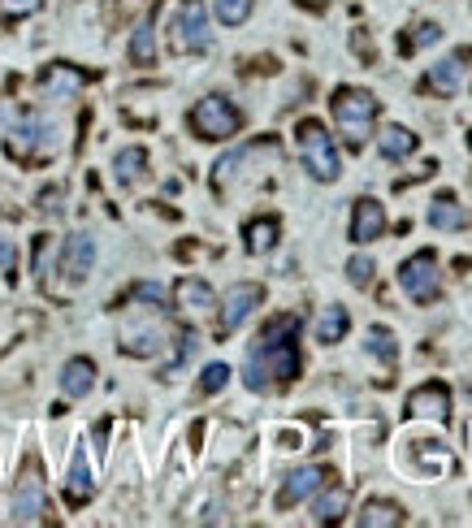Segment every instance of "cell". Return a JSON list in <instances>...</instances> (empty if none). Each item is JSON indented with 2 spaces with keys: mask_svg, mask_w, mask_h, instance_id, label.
Instances as JSON below:
<instances>
[{
  "mask_svg": "<svg viewBox=\"0 0 472 528\" xmlns=\"http://www.w3.org/2000/svg\"><path fill=\"white\" fill-rule=\"evenodd\" d=\"M299 316H273L247 351V390L273 394L299 377Z\"/></svg>",
  "mask_w": 472,
  "mask_h": 528,
  "instance_id": "cell-1",
  "label": "cell"
},
{
  "mask_svg": "<svg viewBox=\"0 0 472 528\" xmlns=\"http://www.w3.org/2000/svg\"><path fill=\"white\" fill-rule=\"evenodd\" d=\"M330 113H334L338 135H343L351 148H364V139H369L373 126H377L382 104H377V96L373 91H364V87H338L334 100H330Z\"/></svg>",
  "mask_w": 472,
  "mask_h": 528,
  "instance_id": "cell-2",
  "label": "cell"
},
{
  "mask_svg": "<svg viewBox=\"0 0 472 528\" xmlns=\"http://www.w3.org/2000/svg\"><path fill=\"white\" fill-rule=\"evenodd\" d=\"M295 143H299V156H304V169L317 182H334L338 174H343V165H338V148L330 139V130H325L321 122H299L295 126Z\"/></svg>",
  "mask_w": 472,
  "mask_h": 528,
  "instance_id": "cell-3",
  "label": "cell"
},
{
  "mask_svg": "<svg viewBox=\"0 0 472 528\" xmlns=\"http://www.w3.org/2000/svg\"><path fill=\"white\" fill-rule=\"evenodd\" d=\"M187 126L195 130V139L217 143V139H234V135H239V130H243V113L234 109L226 96H204L187 113Z\"/></svg>",
  "mask_w": 472,
  "mask_h": 528,
  "instance_id": "cell-4",
  "label": "cell"
},
{
  "mask_svg": "<svg viewBox=\"0 0 472 528\" xmlns=\"http://www.w3.org/2000/svg\"><path fill=\"white\" fill-rule=\"evenodd\" d=\"M57 126L44 122V117L26 113L18 126L5 135V152L13 156V161H44V156L57 152Z\"/></svg>",
  "mask_w": 472,
  "mask_h": 528,
  "instance_id": "cell-5",
  "label": "cell"
},
{
  "mask_svg": "<svg viewBox=\"0 0 472 528\" xmlns=\"http://www.w3.org/2000/svg\"><path fill=\"white\" fill-rule=\"evenodd\" d=\"M208 44H213V31H208L204 0H182L174 22H169V48L187 57V52H208Z\"/></svg>",
  "mask_w": 472,
  "mask_h": 528,
  "instance_id": "cell-6",
  "label": "cell"
},
{
  "mask_svg": "<svg viewBox=\"0 0 472 528\" xmlns=\"http://www.w3.org/2000/svg\"><path fill=\"white\" fill-rule=\"evenodd\" d=\"M399 286L412 303H434L442 295V277H438V256L434 252H416L399 264Z\"/></svg>",
  "mask_w": 472,
  "mask_h": 528,
  "instance_id": "cell-7",
  "label": "cell"
},
{
  "mask_svg": "<svg viewBox=\"0 0 472 528\" xmlns=\"http://www.w3.org/2000/svg\"><path fill=\"white\" fill-rule=\"evenodd\" d=\"M260 303H265V290H260L256 282H239V286H230L226 290V299H221V316H217V334L226 338V334H234L247 316H252Z\"/></svg>",
  "mask_w": 472,
  "mask_h": 528,
  "instance_id": "cell-8",
  "label": "cell"
},
{
  "mask_svg": "<svg viewBox=\"0 0 472 528\" xmlns=\"http://www.w3.org/2000/svg\"><path fill=\"white\" fill-rule=\"evenodd\" d=\"M48 516V494H44V477L35 472V464L22 472L18 490H13V520L18 524H39Z\"/></svg>",
  "mask_w": 472,
  "mask_h": 528,
  "instance_id": "cell-9",
  "label": "cell"
},
{
  "mask_svg": "<svg viewBox=\"0 0 472 528\" xmlns=\"http://www.w3.org/2000/svg\"><path fill=\"white\" fill-rule=\"evenodd\" d=\"M91 264H96V239L91 234H70L61 247V277L70 286H83L87 282V273H91Z\"/></svg>",
  "mask_w": 472,
  "mask_h": 528,
  "instance_id": "cell-10",
  "label": "cell"
},
{
  "mask_svg": "<svg viewBox=\"0 0 472 528\" xmlns=\"http://www.w3.org/2000/svg\"><path fill=\"white\" fill-rule=\"evenodd\" d=\"M468 61H472V48H455L451 57H442L434 70L425 74V91H434V96H455V91H460V78L468 70Z\"/></svg>",
  "mask_w": 472,
  "mask_h": 528,
  "instance_id": "cell-11",
  "label": "cell"
},
{
  "mask_svg": "<svg viewBox=\"0 0 472 528\" xmlns=\"http://www.w3.org/2000/svg\"><path fill=\"white\" fill-rule=\"evenodd\" d=\"M325 481H330V472H325V468H295L291 477L282 481V490H278V511H291L295 503H304V498H312Z\"/></svg>",
  "mask_w": 472,
  "mask_h": 528,
  "instance_id": "cell-12",
  "label": "cell"
},
{
  "mask_svg": "<svg viewBox=\"0 0 472 528\" xmlns=\"http://www.w3.org/2000/svg\"><path fill=\"white\" fill-rule=\"evenodd\" d=\"M408 416H425V420H447L451 416V390L442 381H425L408 394Z\"/></svg>",
  "mask_w": 472,
  "mask_h": 528,
  "instance_id": "cell-13",
  "label": "cell"
},
{
  "mask_svg": "<svg viewBox=\"0 0 472 528\" xmlns=\"http://www.w3.org/2000/svg\"><path fill=\"white\" fill-rule=\"evenodd\" d=\"M83 87H87V74L74 70V65H65V61L48 65V70L39 74V96L44 100H70L74 91H83Z\"/></svg>",
  "mask_w": 472,
  "mask_h": 528,
  "instance_id": "cell-14",
  "label": "cell"
},
{
  "mask_svg": "<svg viewBox=\"0 0 472 528\" xmlns=\"http://www.w3.org/2000/svg\"><path fill=\"white\" fill-rule=\"evenodd\" d=\"M386 234V208L377 200H356V208H351V243H373Z\"/></svg>",
  "mask_w": 472,
  "mask_h": 528,
  "instance_id": "cell-15",
  "label": "cell"
},
{
  "mask_svg": "<svg viewBox=\"0 0 472 528\" xmlns=\"http://www.w3.org/2000/svg\"><path fill=\"white\" fill-rule=\"evenodd\" d=\"M91 494H96V481H91L87 451H74L70 472H65V503H70V507H83Z\"/></svg>",
  "mask_w": 472,
  "mask_h": 528,
  "instance_id": "cell-16",
  "label": "cell"
},
{
  "mask_svg": "<svg viewBox=\"0 0 472 528\" xmlns=\"http://www.w3.org/2000/svg\"><path fill=\"white\" fill-rule=\"evenodd\" d=\"M174 299H178V308H182V312H191V316H204V312H213V308H217L213 286L200 282V277H182L178 290H174Z\"/></svg>",
  "mask_w": 472,
  "mask_h": 528,
  "instance_id": "cell-17",
  "label": "cell"
},
{
  "mask_svg": "<svg viewBox=\"0 0 472 528\" xmlns=\"http://www.w3.org/2000/svg\"><path fill=\"white\" fill-rule=\"evenodd\" d=\"M156 9H161V0L143 13V22L135 26V35H130V61H135V65H152L156 61Z\"/></svg>",
  "mask_w": 472,
  "mask_h": 528,
  "instance_id": "cell-18",
  "label": "cell"
},
{
  "mask_svg": "<svg viewBox=\"0 0 472 528\" xmlns=\"http://www.w3.org/2000/svg\"><path fill=\"white\" fill-rule=\"evenodd\" d=\"M429 226L434 230H464L468 226V208L455 200L451 191L434 195V204H429Z\"/></svg>",
  "mask_w": 472,
  "mask_h": 528,
  "instance_id": "cell-19",
  "label": "cell"
},
{
  "mask_svg": "<svg viewBox=\"0 0 472 528\" xmlns=\"http://www.w3.org/2000/svg\"><path fill=\"white\" fill-rule=\"evenodd\" d=\"M91 386H96V364L83 360V355L61 368V394H65V399H83Z\"/></svg>",
  "mask_w": 472,
  "mask_h": 528,
  "instance_id": "cell-20",
  "label": "cell"
},
{
  "mask_svg": "<svg viewBox=\"0 0 472 528\" xmlns=\"http://www.w3.org/2000/svg\"><path fill=\"white\" fill-rule=\"evenodd\" d=\"M278 234H282L278 217H256V221H247V226H243V243H247V252H252V256H265V252H273Z\"/></svg>",
  "mask_w": 472,
  "mask_h": 528,
  "instance_id": "cell-21",
  "label": "cell"
},
{
  "mask_svg": "<svg viewBox=\"0 0 472 528\" xmlns=\"http://www.w3.org/2000/svg\"><path fill=\"white\" fill-rule=\"evenodd\" d=\"M408 520V511L399 503H390V498H369V503L360 507V524L364 528H399Z\"/></svg>",
  "mask_w": 472,
  "mask_h": 528,
  "instance_id": "cell-22",
  "label": "cell"
},
{
  "mask_svg": "<svg viewBox=\"0 0 472 528\" xmlns=\"http://www.w3.org/2000/svg\"><path fill=\"white\" fill-rule=\"evenodd\" d=\"M377 148H382L386 161H408V156L416 152V135L408 126H386L382 135H377Z\"/></svg>",
  "mask_w": 472,
  "mask_h": 528,
  "instance_id": "cell-23",
  "label": "cell"
},
{
  "mask_svg": "<svg viewBox=\"0 0 472 528\" xmlns=\"http://www.w3.org/2000/svg\"><path fill=\"white\" fill-rule=\"evenodd\" d=\"M347 329H351L347 308H343V303H330V308L321 312V321H317V342L334 347V342H343V338H347Z\"/></svg>",
  "mask_w": 472,
  "mask_h": 528,
  "instance_id": "cell-24",
  "label": "cell"
},
{
  "mask_svg": "<svg viewBox=\"0 0 472 528\" xmlns=\"http://www.w3.org/2000/svg\"><path fill=\"white\" fill-rule=\"evenodd\" d=\"M347 511V490L334 485V490H317V503H312V524H338Z\"/></svg>",
  "mask_w": 472,
  "mask_h": 528,
  "instance_id": "cell-25",
  "label": "cell"
},
{
  "mask_svg": "<svg viewBox=\"0 0 472 528\" xmlns=\"http://www.w3.org/2000/svg\"><path fill=\"white\" fill-rule=\"evenodd\" d=\"M364 351H369L373 360H382L386 368L399 364V342H395V334H390L386 325H373L369 334H364Z\"/></svg>",
  "mask_w": 472,
  "mask_h": 528,
  "instance_id": "cell-26",
  "label": "cell"
},
{
  "mask_svg": "<svg viewBox=\"0 0 472 528\" xmlns=\"http://www.w3.org/2000/svg\"><path fill=\"white\" fill-rule=\"evenodd\" d=\"M113 174L122 187H130V182H139L143 174H148V152L143 148H122L113 156Z\"/></svg>",
  "mask_w": 472,
  "mask_h": 528,
  "instance_id": "cell-27",
  "label": "cell"
},
{
  "mask_svg": "<svg viewBox=\"0 0 472 528\" xmlns=\"http://www.w3.org/2000/svg\"><path fill=\"white\" fill-rule=\"evenodd\" d=\"M213 9L226 26H239V22H247V13H252V0H213Z\"/></svg>",
  "mask_w": 472,
  "mask_h": 528,
  "instance_id": "cell-28",
  "label": "cell"
},
{
  "mask_svg": "<svg viewBox=\"0 0 472 528\" xmlns=\"http://www.w3.org/2000/svg\"><path fill=\"white\" fill-rule=\"evenodd\" d=\"M412 39H403V52H416V48H425V44H438V39H442V26L438 22H421V26H412Z\"/></svg>",
  "mask_w": 472,
  "mask_h": 528,
  "instance_id": "cell-29",
  "label": "cell"
},
{
  "mask_svg": "<svg viewBox=\"0 0 472 528\" xmlns=\"http://www.w3.org/2000/svg\"><path fill=\"white\" fill-rule=\"evenodd\" d=\"M373 273H377V264H373L369 256H351V260H347V282H351V286L364 290V286L373 282Z\"/></svg>",
  "mask_w": 472,
  "mask_h": 528,
  "instance_id": "cell-30",
  "label": "cell"
},
{
  "mask_svg": "<svg viewBox=\"0 0 472 528\" xmlns=\"http://www.w3.org/2000/svg\"><path fill=\"white\" fill-rule=\"evenodd\" d=\"M226 381H230V368H226V364H208L204 377H200V390H204V394H217L221 386H226Z\"/></svg>",
  "mask_w": 472,
  "mask_h": 528,
  "instance_id": "cell-31",
  "label": "cell"
},
{
  "mask_svg": "<svg viewBox=\"0 0 472 528\" xmlns=\"http://www.w3.org/2000/svg\"><path fill=\"white\" fill-rule=\"evenodd\" d=\"M0 9H5V18H26L39 9V0H0Z\"/></svg>",
  "mask_w": 472,
  "mask_h": 528,
  "instance_id": "cell-32",
  "label": "cell"
},
{
  "mask_svg": "<svg viewBox=\"0 0 472 528\" xmlns=\"http://www.w3.org/2000/svg\"><path fill=\"white\" fill-rule=\"evenodd\" d=\"M0 273H5V277L18 273V252H13L9 239H0Z\"/></svg>",
  "mask_w": 472,
  "mask_h": 528,
  "instance_id": "cell-33",
  "label": "cell"
},
{
  "mask_svg": "<svg viewBox=\"0 0 472 528\" xmlns=\"http://www.w3.org/2000/svg\"><path fill=\"white\" fill-rule=\"evenodd\" d=\"M135 299H143V303H156V308H161V299H165V290L156 286V282H139L135 286Z\"/></svg>",
  "mask_w": 472,
  "mask_h": 528,
  "instance_id": "cell-34",
  "label": "cell"
},
{
  "mask_svg": "<svg viewBox=\"0 0 472 528\" xmlns=\"http://www.w3.org/2000/svg\"><path fill=\"white\" fill-rule=\"evenodd\" d=\"M48 273V234H39L35 239V277Z\"/></svg>",
  "mask_w": 472,
  "mask_h": 528,
  "instance_id": "cell-35",
  "label": "cell"
},
{
  "mask_svg": "<svg viewBox=\"0 0 472 528\" xmlns=\"http://www.w3.org/2000/svg\"><path fill=\"white\" fill-rule=\"evenodd\" d=\"M61 187H52V191H44V195H39V208H44V213H61Z\"/></svg>",
  "mask_w": 472,
  "mask_h": 528,
  "instance_id": "cell-36",
  "label": "cell"
},
{
  "mask_svg": "<svg viewBox=\"0 0 472 528\" xmlns=\"http://www.w3.org/2000/svg\"><path fill=\"white\" fill-rule=\"evenodd\" d=\"M299 5H308V9H321V5H325V0H299Z\"/></svg>",
  "mask_w": 472,
  "mask_h": 528,
  "instance_id": "cell-37",
  "label": "cell"
},
{
  "mask_svg": "<svg viewBox=\"0 0 472 528\" xmlns=\"http://www.w3.org/2000/svg\"><path fill=\"white\" fill-rule=\"evenodd\" d=\"M468 143H472V135H468Z\"/></svg>",
  "mask_w": 472,
  "mask_h": 528,
  "instance_id": "cell-38",
  "label": "cell"
}]
</instances>
